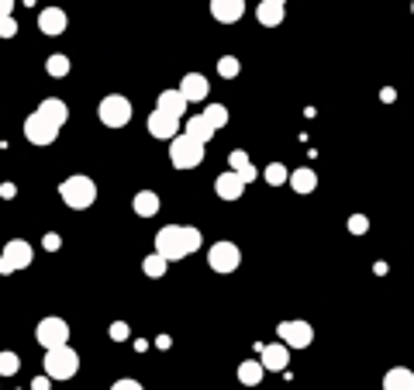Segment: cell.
<instances>
[{
	"mask_svg": "<svg viewBox=\"0 0 414 390\" xmlns=\"http://www.w3.org/2000/svg\"><path fill=\"white\" fill-rule=\"evenodd\" d=\"M14 194H18V186H14V183H4V186H0V197H7V201H11Z\"/></svg>",
	"mask_w": 414,
	"mask_h": 390,
	"instance_id": "cell-36",
	"label": "cell"
},
{
	"mask_svg": "<svg viewBox=\"0 0 414 390\" xmlns=\"http://www.w3.org/2000/svg\"><path fill=\"white\" fill-rule=\"evenodd\" d=\"M31 387H35V390H49L52 387V377H49V373H45V377H35V380H31Z\"/></svg>",
	"mask_w": 414,
	"mask_h": 390,
	"instance_id": "cell-35",
	"label": "cell"
},
{
	"mask_svg": "<svg viewBox=\"0 0 414 390\" xmlns=\"http://www.w3.org/2000/svg\"><path fill=\"white\" fill-rule=\"evenodd\" d=\"M55 135H59V125H55L52 118H45L42 111H35V114L25 118V138L31 145H52Z\"/></svg>",
	"mask_w": 414,
	"mask_h": 390,
	"instance_id": "cell-8",
	"label": "cell"
},
{
	"mask_svg": "<svg viewBox=\"0 0 414 390\" xmlns=\"http://www.w3.org/2000/svg\"><path fill=\"white\" fill-rule=\"evenodd\" d=\"M11 11H14V0H0V18L11 14Z\"/></svg>",
	"mask_w": 414,
	"mask_h": 390,
	"instance_id": "cell-39",
	"label": "cell"
},
{
	"mask_svg": "<svg viewBox=\"0 0 414 390\" xmlns=\"http://www.w3.org/2000/svg\"><path fill=\"white\" fill-rule=\"evenodd\" d=\"M214 194H218L221 201H238V197L245 194V180H242L235 169H228V173H221V177L214 180Z\"/></svg>",
	"mask_w": 414,
	"mask_h": 390,
	"instance_id": "cell-15",
	"label": "cell"
},
{
	"mask_svg": "<svg viewBox=\"0 0 414 390\" xmlns=\"http://www.w3.org/2000/svg\"><path fill=\"white\" fill-rule=\"evenodd\" d=\"M177 131H180V118H173V114H166V111H159V107L149 114V135H152V138H166V142H169Z\"/></svg>",
	"mask_w": 414,
	"mask_h": 390,
	"instance_id": "cell-14",
	"label": "cell"
},
{
	"mask_svg": "<svg viewBox=\"0 0 414 390\" xmlns=\"http://www.w3.org/2000/svg\"><path fill=\"white\" fill-rule=\"evenodd\" d=\"M128 335H131V328L125 321H114V325H111V338H114V342H125Z\"/></svg>",
	"mask_w": 414,
	"mask_h": 390,
	"instance_id": "cell-34",
	"label": "cell"
},
{
	"mask_svg": "<svg viewBox=\"0 0 414 390\" xmlns=\"http://www.w3.org/2000/svg\"><path fill=\"white\" fill-rule=\"evenodd\" d=\"M59 242H62L59 235H45V249H49V252H55V249H59Z\"/></svg>",
	"mask_w": 414,
	"mask_h": 390,
	"instance_id": "cell-37",
	"label": "cell"
},
{
	"mask_svg": "<svg viewBox=\"0 0 414 390\" xmlns=\"http://www.w3.org/2000/svg\"><path fill=\"white\" fill-rule=\"evenodd\" d=\"M262 177H266V183H269V186H284V183L290 180V169H286L284 162H269Z\"/></svg>",
	"mask_w": 414,
	"mask_h": 390,
	"instance_id": "cell-27",
	"label": "cell"
},
{
	"mask_svg": "<svg viewBox=\"0 0 414 390\" xmlns=\"http://www.w3.org/2000/svg\"><path fill=\"white\" fill-rule=\"evenodd\" d=\"M214 125H211V121H207L204 114H194V118H190V121H186V135H194V138H197V142H211V138H214Z\"/></svg>",
	"mask_w": 414,
	"mask_h": 390,
	"instance_id": "cell-24",
	"label": "cell"
},
{
	"mask_svg": "<svg viewBox=\"0 0 414 390\" xmlns=\"http://www.w3.org/2000/svg\"><path fill=\"white\" fill-rule=\"evenodd\" d=\"M186 104H190V101H186V97H183V90L180 87H173V90H162V94H159V111H166V114H173V118H183V111H186Z\"/></svg>",
	"mask_w": 414,
	"mask_h": 390,
	"instance_id": "cell-18",
	"label": "cell"
},
{
	"mask_svg": "<svg viewBox=\"0 0 414 390\" xmlns=\"http://www.w3.org/2000/svg\"><path fill=\"white\" fill-rule=\"evenodd\" d=\"M276 335H280V342H286L290 349H308L310 342H314V328H310L308 321H280L276 325Z\"/></svg>",
	"mask_w": 414,
	"mask_h": 390,
	"instance_id": "cell-10",
	"label": "cell"
},
{
	"mask_svg": "<svg viewBox=\"0 0 414 390\" xmlns=\"http://www.w3.org/2000/svg\"><path fill=\"white\" fill-rule=\"evenodd\" d=\"M45 69H49V77H69V55H62V52H55L49 55V62H45Z\"/></svg>",
	"mask_w": 414,
	"mask_h": 390,
	"instance_id": "cell-28",
	"label": "cell"
},
{
	"mask_svg": "<svg viewBox=\"0 0 414 390\" xmlns=\"http://www.w3.org/2000/svg\"><path fill=\"white\" fill-rule=\"evenodd\" d=\"M66 25H69V18H66L62 7H42V11H38V31H42V35L55 38V35L66 31Z\"/></svg>",
	"mask_w": 414,
	"mask_h": 390,
	"instance_id": "cell-12",
	"label": "cell"
},
{
	"mask_svg": "<svg viewBox=\"0 0 414 390\" xmlns=\"http://www.w3.org/2000/svg\"><path fill=\"white\" fill-rule=\"evenodd\" d=\"M284 11H286V0H262L256 11L259 25L262 28H276L280 21H284Z\"/></svg>",
	"mask_w": 414,
	"mask_h": 390,
	"instance_id": "cell-17",
	"label": "cell"
},
{
	"mask_svg": "<svg viewBox=\"0 0 414 390\" xmlns=\"http://www.w3.org/2000/svg\"><path fill=\"white\" fill-rule=\"evenodd\" d=\"M38 111H42L45 118H52V121H55L59 128H62V125L69 121V107H66V101H59V97H45V101L38 104Z\"/></svg>",
	"mask_w": 414,
	"mask_h": 390,
	"instance_id": "cell-21",
	"label": "cell"
},
{
	"mask_svg": "<svg viewBox=\"0 0 414 390\" xmlns=\"http://www.w3.org/2000/svg\"><path fill=\"white\" fill-rule=\"evenodd\" d=\"M262 373H266V366L259 363V360H245V363L238 366V380H242L245 387H256V384H262Z\"/></svg>",
	"mask_w": 414,
	"mask_h": 390,
	"instance_id": "cell-25",
	"label": "cell"
},
{
	"mask_svg": "<svg viewBox=\"0 0 414 390\" xmlns=\"http://www.w3.org/2000/svg\"><path fill=\"white\" fill-rule=\"evenodd\" d=\"M259 363L266 366V373H284L286 363H290V345H286V342L262 345V349H259Z\"/></svg>",
	"mask_w": 414,
	"mask_h": 390,
	"instance_id": "cell-11",
	"label": "cell"
},
{
	"mask_svg": "<svg viewBox=\"0 0 414 390\" xmlns=\"http://www.w3.org/2000/svg\"><path fill=\"white\" fill-rule=\"evenodd\" d=\"M114 387L118 390H138V380H118Z\"/></svg>",
	"mask_w": 414,
	"mask_h": 390,
	"instance_id": "cell-38",
	"label": "cell"
},
{
	"mask_svg": "<svg viewBox=\"0 0 414 390\" xmlns=\"http://www.w3.org/2000/svg\"><path fill=\"white\" fill-rule=\"evenodd\" d=\"M131 208H135V214H138V218H155V214H159V208H162V201H159V194H155V190H138Z\"/></svg>",
	"mask_w": 414,
	"mask_h": 390,
	"instance_id": "cell-20",
	"label": "cell"
},
{
	"mask_svg": "<svg viewBox=\"0 0 414 390\" xmlns=\"http://www.w3.org/2000/svg\"><path fill=\"white\" fill-rule=\"evenodd\" d=\"M286 183H290L297 194H310V190L318 186V173H314L310 166H301V169H293V173H290V180Z\"/></svg>",
	"mask_w": 414,
	"mask_h": 390,
	"instance_id": "cell-22",
	"label": "cell"
},
{
	"mask_svg": "<svg viewBox=\"0 0 414 390\" xmlns=\"http://www.w3.org/2000/svg\"><path fill=\"white\" fill-rule=\"evenodd\" d=\"M411 11H414V4H411Z\"/></svg>",
	"mask_w": 414,
	"mask_h": 390,
	"instance_id": "cell-40",
	"label": "cell"
},
{
	"mask_svg": "<svg viewBox=\"0 0 414 390\" xmlns=\"http://www.w3.org/2000/svg\"><path fill=\"white\" fill-rule=\"evenodd\" d=\"M201 159H204V142H197L194 135H186V131H177L173 138H169V162L177 166V169H197L201 166Z\"/></svg>",
	"mask_w": 414,
	"mask_h": 390,
	"instance_id": "cell-3",
	"label": "cell"
},
{
	"mask_svg": "<svg viewBox=\"0 0 414 390\" xmlns=\"http://www.w3.org/2000/svg\"><path fill=\"white\" fill-rule=\"evenodd\" d=\"M228 166H232V169H235V173H238V177H242L245 183L259 180V169L252 166V162H249V152H245V149H232V152H228Z\"/></svg>",
	"mask_w": 414,
	"mask_h": 390,
	"instance_id": "cell-19",
	"label": "cell"
},
{
	"mask_svg": "<svg viewBox=\"0 0 414 390\" xmlns=\"http://www.w3.org/2000/svg\"><path fill=\"white\" fill-rule=\"evenodd\" d=\"M35 338H38V345L42 349H52V345H62V342H69V325L62 321V318H42L38 321V328H35Z\"/></svg>",
	"mask_w": 414,
	"mask_h": 390,
	"instance_id": "cell-9",
	"label": "cell"
},
{
	"mask_svg": "<svg viewBox=\"0 0 414 390\" xmlns=\"http://www.w3.org/2000/svg\"><path fill=\"white\" fill-rule=\"evenodd\" d=\"M14 35H18V21L11 14H4L0 18V38H14Z\"/></svg>",
	"mask_w": 414,
	"mask_h": 390,
	"instance_id": "cell-32",
	"label": "cell"
},
{
	"mask_svg": "<svg viewBox=\"0 0 414 390\" xmlns=\"http://www.w3.org/2000/svg\"><path fill=\"white\" fill-rule=\"evenodd\" d=\"M207 266H211L214 273H235V269L242 266V249H238L235 242H214V245L207 249Z\"/></svg>",
	"mask_w": 414,
	"mask_h": 390,
	"instance_id": "cell-7",
	"label": "cell"
},
{
	"mask_svg": "<svg viewBox=\"0 0 414 390\" xmlns=\"http://www.w3.org/2000/svg\"><path fill=\"white\" fill-rule=\"evenodd\" d=\"M59 197H62L66 208L86 211L94 201H97V183L90 180V177H83V173H77V177H69V180L59 183Z\"/></svg>",
	"mask_w": 414,
	"mask_h": 390,
	"instance_id": "cell-2",
	"label": "cell"
},
{
	"mask_svg": "<svg viewBox=\"0 0 414 390\" xmlns=\"http://www.w3.org/2000/svg\"><path fill=\"white\" fill-rule=\"evenodd\" d=\"M366 228H369V221H366V214H352V218H349V232H352V235H362V232H366Z\"/></svg>",
	"mask_w": 414,
	"mask_h": 390,
	"instance_id": "cell-33",
	"label": "cell"
},
{
	"mask_svg": "<svg viewBox=\"0 0 414 390\" xmlns=\"http://www.w3.org/2000/svg\"><path fill=\"white\" fill-rule=\"evenodd\" d=\"M166 256H159V252H152V256H145L142 260V273L145 277H152V280H159V277H166Z\"/></svg>",
	"mask_w": 414,
	"mask_h": 390,
	"instance_id": "cell-26",
	"label": "cell"
},
{
	"mask_svg": "<svg viewBox=\"0 0 414 390\" xmlns=\"http://www.w3.org/2000/svg\"><path fill=\"white\" fill-rule=\"evenodd\" d=\"M31 260H35L31 242H25V238H11V242L4 245V252H0V273L11 277V273H18V269H28Z\"/></svg>",
	"mask_w": 414,
	"mask_h": 390,
	"instance_id": "cell-5",
	"label": "cell"
},
{
	"mask_svg": "<svg viewBox=\"0 0 414 390\" xmlns=\"http://www.w3.org/2000/svg\"><path fill=\"white\" fill-rule=\"evenodd\" d=\"M21 369V356L18 352H0V377H14Z\"/></svg>",
	"mask_w": 414,
	"mask_h": 390,
	"instance_id": "cell-31",
	"label": "cell"
},
{
	"mask_svg": "<svg viewBox=\"0 0 414 390\" xmlns=\"http://www.w3.org/2000/svg\"><path fill=\"white\" fill-rule=\"evenodd\" d=\"M211 18L221 25H235L245 18V0H211Z\"/></svg>",
	"mask_w": 414,
	"mask_h": 390,
	"instance_id": "cell-13",
	"label": "cell"
},
{
	"mask_svg": "<svg viewBox=\"0 0 414 390\" xmlns=\"http://www.w3.org/2000/svg\"><path fill=\"white\" fill-rule=\"evenodd\" d=\"M180 90H183V97L194 104V101H207V90H211V83H207L204 73H186V77L180 79Z\"/></svg>",
	"mask_w": 414,
	"mask_h": 390,
	"instance_id": "cell-16",
	"label": "cell"
},
{
	"mask_svg": "<svg viewBox=\"0 0 414 390\" xmlns=\"http://www.w3.org/2000/svg\"><path fill=\"white\" fill-rule=\"evenodd\" d=\"M384 387L387 390H414V373L404 366H393L387 377H384Z\"/></svg>",
	"mask_w": 414,
	"mask_h": 390,
	"instance_id": "cell-23",
	"label": "cell"
},
{
	"mask_svg": "<svg viewBox=\"0 0 414 390\" xmlns=\"http://www.w3.org/2000/svg\"><path fill=\"white\" fill-rule=\"evenodd\" d=\"M97 114H101V121L107 128H125L131 121V101L125 94H107L97 107Z\"/></svg>",
	"mask_w": 414,
	"mask_h": 390,
	"instance_id": "cell-6",
	"label": "cell"
},
{
	"mask_svg": "<svg viewBox=\"0 0 414 390\" xmlns=\"http://www.w3.org/2000/svg\"><path fill=\"white\" fill-rule=\"evenodd\" d=\"M201 249V232L194 225H166L155 232V252L169 262H180Z\"/></svg>",
	"mask_w": 414,
	"mask_h": 390,
	"instance_id": "cell-1",
	"label": "cell"
},
{
	"mask_svg": "<svg viewBox=\"0 0 414 390\" xmlns=\"http://www.w3.org/2000/svg\"><path fill=\"white\" fill-rule=\"evenodd\" d=\"M218 73H221L225 79H235L238 73H242V62H238L235 55H221V59H218Z\"/></svg>",
	"mask_w": 414,
	"mask_h": 390,
	"instance_id": "cell-30",
	"label": "cell"
},
{
	"mask_svg": "<svg viewBox=\"0 0 414 390\" xmlns=\"http://www.w3.org/2000/svg\"><path fill=\"white\" fill-rule=\"evenodd\" d=\"M45 373H49L52 380H73V377L79 373L77 349H69V342L45 349Z\"/></svg>",
	"mask_w": 414,
	"mask_h": 390,
	"instance_id": "cell-4",
	"label": "cell"
},
{
	"mask_svg": "<svg viewBox=\"0 0 414 390\" xmlns=\"http://www.w3.org/2000/svg\"><path fill=\"white\" fill-rule=\"evenodd\" d=\"M201 114H204L214 128H225L228 125V107L225 104H207V111H201Z\"/></svg>",
	"mask_w": 414,
	"mask_h": 390,
	"instance_id": "cell-29",
	"label": "cell"
}]
</instances>
